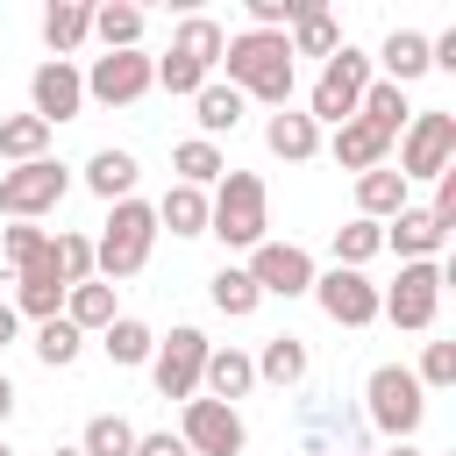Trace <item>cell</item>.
<instances>
[{
    "instance_id": "cell-1",
    "label": "cell",
    "mask_w": 456,
    "mask_h": 456,
    "mask_svg": "<svg viewBox=\"0 0 456 456\" xmlns=\"http://www.w3.org/2000/svg\"><path fill=\"white\" fill-rule=\"evenodd\" d=\"M221 64H228V86H235L242 100H264V107H285L292 86H299L285 36H264V28L228 36V43H221Z\"/></svg>"
},
{
    "instance_id": "cell-2",
    "label": "cell",
    "mask_w": 456,
    "mask_h": 456,
    "mask_svg": "<svg viewBox=\"0 0 456 456\" xmlns=\"http://www.w3.org/2000/svg\"><path fill=\"white\" fill-rule=\"evenodd\" d=\"M271 228V192L256 171H221V185L207 192V235H221L228 249H256Z\"/></svg>"
},
{
    "instance_id": "cell-3",
    "label": "cell",
    "mask_w": 456,
    "mask_h": 456,
    "mask_svg": "<svg viewBox=\"0 0 456 456\" xmlns=\"http://www.w3.org/2000/svg\"><path fill=\"white\" fill-rule=\"evenodd\" d=\"M150 242H157V207L150 200H114L107 207V228L93 242V278H107V285L135 278L150 264Z\"/></svg>"
},
{
    "instance_id": "cell-4",
    "label": "cell",
    "mask_w": 456,
    "mask_h": 456,
    "mask_svg": "<svg viewBox=\"0 0 456 456\" xmlns=\"http://www.w3.org/2000/svg\"><path fill=\"white\" fill-rule=\"evenodd\" d=\"M363 420H370L378 435H392V442H413V428L428 420V392L413 385L406 363H378V370H370V385H363Z\"/></svg>"
},
{
    "instance_id": "cell-5",
    "label": "cell",
    "mask_w": 456,
    "mask_h": 456,
    "mask_svg": "<svg viewBox=\"0 0 456 456\" xmlns=\"http://www.w3.org/2000/svg\"><path fill=\"white\" fill-rule=\"evenodd\" d=\"M363 86H370V57L356 50V43H342L328 64H321V78H314V107H306V121L321 128H342V121H356V100H363Z\"/></svg>"
},
{
    "instance_id": "cell-6",
    "label": "cell",
    "mask_w": 456,
    "mask_h": 456,
    "mask_svg": "<svg viewBox=\"0 0 456 456\" xmlns=\"http://www.w3.org/2000/svg\"><path fill=\"white\" fill-rule=\"evenodd\" d=\"M456 164V114H442V107H420L406 128H399V178L413 185V178H442Z\"/></svg>"
},
{
    "instance_id": "cell-7",
    "label": "cell",
    "mask_w": 456,
    "mask_h": 456,
    "mask_svg": "<svg viewBox=\"0 0 456 456\" xmlns=\"http://www.w3.org/2000/svg\"><path fill=\"white\" fill-rule=\"evenodd\" d=\"M64 192H71V171L57 157H36V164L0 171V214L7 221H43V214H57Z\"/></svg>"
},
{
    "instance_id": "cell-8",
    "label": "cell",
    "mask_w": 456,
    "mask_h": 456,
    "mask_svg": "<svg viewBox=\"0 0 456 456\" xmlns=\"http://www.w3.org/2000/svg\"><path fill=\"white\" fill-rule=\"evenodd\" d=\"M435 306H442V264H399V278L378 292V321L420 335L435 328Z\"/></svg>"
},
{
    "instance_id": "cell-9",
    "label": "cell",
    "mask_w": 456,
    "mask_h": 456,
    "mask_svg": "<svg viewBox=\"0 0 456 456\" xmlns=\"http://www.w3.org/2000/svg\"><path fill=\"white\" fill-rule=\"evenodd\" d=\"M207 335L200 328H171V335H157V349H150V385L164 392V399H200V370H207Z\"/></svg>"
},
{
    "instance_id": "cell-10",
    "label": "cell",
    "mask_w": 456,
    "mask_h": 456,
    "mask_svg": "<svg viewBox=\"0 0 456 456\" xmlns=\"http://www.w3.org/2000/svg\"><path fill=\"white\" fill-rule=\"evenodd\" d=\"M150 86H157V57H142V50H107L86 71V100H100V107H135Z\"/></svg>"
},
{
    "instance_id": "cell-11",
    "label": "cell",
    "mask_w": 456,
    "mask_h": 456,
    "mask_svg": "<svg viewBox=\"0 0 456 456\" xmlns=\"http://www.w3.org/2000/svg\"><path fill=\"white\" fill-rule=\"evenodd\" d=\"M178 442H185L192 456H242L249 428H242V413L221 406V399H185V413H178Z\"/></svg>"
},
{
    "instance_id": "cell-12",
    "label": "cell",
    "mask_w": 456,
    "mask_h": 456,
    "mask_svg": "<svg viewBox=\"0 0 456 456\" xmlns=\"http://www.w3.org/2000/svg\"><path fill=\"white\" fill-rule=\"evenodd\" d=\"M242 271L256 278L264 299H299V292H314V256H306L299 242H271V235H264Z\"/></svg>"
},
{
    "instance_id": "cell-13",
    "label": "cell",
    "mask_w": 456,
    "mask_h": 456,
    "mask_svg": "<svg viewBox=\"0 0 456 456\" xmlns=\"http://www.w3.org/2000/svg\"><path fill=\"white\" fill-rule=\"evenodd\" d=\"M78 107H86V71L64 64V57H43V64L28 71V114L57 128V121H71Z\"/></svg>"
},
{
    "instance_id": "cell-14",
    "label": "cell",
    "mask_w": 456,
    "mask_h": 456,
    "mask_svg": "<svg viewBox=\"0 0 456 456\" xmlns=\"http://www.w3.org/2000/svg\"><path fill=\"white\" fill-rule=\"evenodd\" d=\"M314 299H321V314L335 321V328H370L378 321V285L363 278V271H314Z\"/></svg>"
},
{
    "instance_id": "cell-15",
    "label": "cell",
    "mask_w": 456,
    "mask_h": 456,
    "mask_svg": "<svg viewBox=\"0 0 456 456\" xmlns=\"http://www.w3.org/2000/svg\"><path fill=\"white\" fill-rule=\"evenodd\" d=\"M64 278H57V264H50V249L28 264V271H14V314H28V321H57L64 314Z\"/></svg>"
},
{
    "instance_id": "cell-16",
    "label": "cell",
    "mask_w": 456,
    "mask_h": 456,
    "mask_svg": "<svg viewBox=\"0 0 456 456\" xmlns=\"http://www.w3.org/2000/svg\"><path fill=\"white\" fill-rule=\"evenodd\" d=\"M242 114H249V100H242L228 78H207V86L192 93V121H200V135H207V142L235 135V128H242Z\"/></svg>"
},
{
    "instance_id": "cell-17",
    "label": "cell",
    "mask_w": 456,
    "mask_h": 456,
    "mask_svg": "<svg viewBox=\"0 0 456 456\" xmlns=\"http://www.w3.org/2000/svg\"><path fill=\"white\" fill-rule=\"evenodd\" d=\"M328 157H335L342 171H356V178H363V171H378V164L392 157V135H378L370 121H342V128L328 135Z\"/></svg>"
},
{
    "instance_id": "cell-18",
    "label": "cell",
    "mask_w": 456,
    "mask_h": 456,
    "mask_svg": "<svg viewBox=\"0 0 456 456\" xmlns=\"http://www.w3.org/2000/svg\"><path fill=\"white\" fill-rule=\"evenodd\" d=\"M449 235L428 221V207H399L392 221H385V249H399L406 264H435V249H442Z\"/></svg>"
},
{
    "instance_id": "cell-19",
    "label": "cell",
    "mask_w": 456,
    "mask_h": 456,
    "mask_svg": "<svg viewBox=\"0 0 456 456\" xmlns=\"http://www.w3.org/2000/svg\"><path fill=\"white\" fill-rule=\"evenodd\" d=\"M249 363H256V385H278V392L306 385V370H314V356H306V342H299V335H271Z\"/></svg>"
},
{
    "instance_id": "cell-20",
    "label": "cell",
    "mask_w": 456,
    "mask_h": 456,
    "mask_svg": "<svg viewBox=\"0 0 456 456\" xmlns=\"http://www.w3.org/2000/svg\"><path fill=\"white\" fill-rule=\"evenodd\" d=\"M264 150H271V157H285V164H314V157H321V128H314L306 114L278 107V114L264 121Z\"/></svg>"
},
{
    "instance_id": "cell-21",
    "label": "cell",
    "mask_w": 456,
    "mask_h": 456,
    "mask_svg": "<svg viewBox=\"0 0 456 456\" xmlns=\"http://www.w3.org/2000/svg\"><path fill=\"white\" fill-rule=\"evenodd\" d=\"M135 178H142L135 150H93V157H86V192H100L107 207H114V200H135Z\"/></svg>"
},
{
    "instance_id": "cell-22",
    "label": "cell",
    "mask_w": 456,
    "mask_h": 456,
    "mask_svg": "<svg viewBox=\"0 0 456 456\" xmlns=\"http://www.w3.org/2000/svg\"><path fill=\"white\" fill-rule=\"evenodd\" d=\"M285 50H292V57H321V64H328V57L342 50V28H335V14H328L321 0H306V7H299V21L285 28Z\"/></svg>"
},
{
    "instance_id": "cell-23",
    "label": "cell",
    "mask_w": 456,
    "mask_h": 456,
    "mask_svg": "<svg viewBox=\"0 0 456 456\" xmlns=\"http://www.w3.org/2000/svg\"><path fill=\"white\" fill-rule=\"evenodd\" d=\"M200 385H207V399H221V406H235L249 385H256V363L228 342V349H207V370H200Z\"/></svg>"
},
{
    "instance_id": "cell-24",
    "label": "cell",
    "mask_w": 456,
    "mask_h": 456,
    "mask_svg": "<svg viewBox=\"0 0 456 456\" xmlns=\"http://www.w3.org/2000/svg\"><path fill=\"white\" fill-rule=\"evenodd\" d=\"M93 36V7L86 0H50L43 7V43H50V57H64L71 64V50Z\"/></svg>"
},
{
    "instance_id": "cell-25",
    "label": "cell",
    "mask_w": 456,
    "mask_h": 456,
    "mask_svg": "<svg viewBox=\"0 0 456 456\" xmlns=\"http://www.w3.org/2000/svg\"><path fill=\"white\" fill-rule=\"evenodd\" d=\"M370 64H385V86H399V93H406V86L428 71V36H420V28H392V36H385V50H378Z\"/></svg>"
},
{
    "instance_id": "cell-26",
    "label": "cell",
    "mask_w": 456,
    "mask_h": 456,
    "mask_svg": "<svg viewBox=\"0 0 456 456\" xmlns=\"http://www.w3.org/2000/svg\"><path fill=\"white\" fill-rule=\"evenodd\" d=\"M399 207H413V200H406V178H399L392 164H378V171L356 178V214H363V221H392Z\"/></svg>"
},
{
    "instance_id": "cell-27",
    "label": "cell",
    "mask_w": 456,
    "mask_h": 456,
    "mask_svg": "<svg viewBox=\"0 0 456 456\" xmlns=\"http://www.w3.org/2000/svg\"><path fill=\"white\" fill-rule=\"evenodd\" d=\"M207 299H214V314H228V321H249V314L264 306V292H256V278H249L242 264H221V271L207 278Z\"/></svg>"
},
{
    "instance_id": "cell-28",
    "label": "cell",
    "mask_w": 456,
    "mask_h": 456,
    "mask_svg": "<svg viewBox=\"0 0 456 456\" xmlns=\"http://www.w3.org/2000/svg\"><path fill=\"white\" fill-rule=\"evenodd\" d=\"M36 157H50V121H36V114H0V164L14 171V164H36Z\"/></svg>"
},
{
    "instance_id": "cell-29",
    "label": "cell",
    "mask_w": 456,
    "mask_h": 456,
    "mask_svg": "<svg viewBox=\"0 0 456 456\" xmlns=\"http://www.w3.org/2000/svg\"><path fill=\"white\" fill-rule=\"evenodd\" d=\"M171 171H178V185H221V171H228V157H221V142H207V135H185L178 150H171Z\"/></svg>"
},
{
    "instance_id": "cell-30",
    "label": "cell",
    "mask_w": 456,
    "mask_h": 456,
    "mask_svg": "<svg viewBox=\"0 0 456 456\" xmlns=\"http://www.w3.org/2000/svg\"><path fill=\"white\" fill-rule=\"evenodd\" d=\"M64 321H71L78 335H100V328L114 321V285H107V278L71 285V292H64Z\"/></svg>"
},
{
    "instance_id": "cell-31",
    "label": "cell",
    "mask_w": 456,
    "mask_h": 456,
    "mask_svg": "<svg viewBox=\"0 0 456 456\" xmlns=\"http://www.w3.org/2000/svg\"><path fill=\"white\" fill-rule=\"evenodd\" d=\"M356 121H370L378 135H399V128L413 121V107H406V93H399V86L370 78V86H363V100H356Z\"/></svg>"
},
{
    "instance_id": "cell-32",
    "label": "cell",
    "mask_w": 456,
    "mask_h": 456,
    "mask_svg": "<svg viewBox=\"0 0 456 456\" xmlns=\"http://www.w3.org/2000/svg\"><path fill=\"white\" fill-rule=\"evenodd\" d=\"M100 349H107V363H121V370H128V363H150L157 335H150V328H142L135 314H114V321L100 328Z\"/></svg>"
},
{
    "instance_id": "cell-33",
    "label": "cell",
    "mask_w": 456,
    "mask_h": 456,
    "mask_svg": "<svg viewBox=\"0 0 456 456\" xmlns=\"http://www.w3.org/2000/svg\"><path fill=\"white\" fill-rule=\"evenodd\" d=\"M221 43H228V28H221L214 14H185V21H178V36H171V50H178V57H192V64H207V71L221 64Z\"/></svg>"
},
{
    "instance_id": "cell-34",
    "label": "cell",
    "mask_w": 456,
    "mask_h": 456,
    "mask_svg": "<svg viewBox=\"0 0 456 456\" xmlns=\"http://www.w3.org/2000/svg\"><path fill=\"white\" fill-rule=\"evenodd\" d=\"M157 228H171V235H207V192H200V185H171V192L157 200Z\"/></svg>"
},
{
    "instance_id": "cell-35",
    "label": "cell",
    "mask_w": 456,
    "mask_h": 456,
    "mask_svg": "<svg viewBox=\"0 0 456 456\" xmlns=\"http://www.w3.org/2000/svg\"><path fill=\"white\" fill-rule=\"evenodd\" d=\"M93 36H100L107 50H142V7H128V0L93 7Z\"/></svg>"
},
{
    "instance_id": "cell-36",
    "label": "cell",
    "mask_w": 456,
    "mask_h": 456,
    "mask_svg": "<svg viewBox=\"0 0 456 456\" xmlns=\"http://www.w3.org/2000/svg\"><path fill=\"white\" fill-rule=\"evenodd\" d=\"M378 249H385V221H363V214H356V221L335 228V264H342V271H363Z\"/></svg>"
},
{
    "instance_id": "cell-37",
    "label": "cell",
    "mask_w": 456,
    "mask_h": 456,
    "mask_svg": "<svg viewBox=\"0 0 456 456\" xmlns=\"http://www.w3.org/2000/svg\"><path fill=\"white\" fill-rule=\"evenodd\" d=\"M78 456H135V420L121 413H93L78 435Z\"/></svg>"
},
{
    "instance_id": "cell-38",
    "label": "cell",
    "mask_w": 456,
    "mask_h": 456,
    "mask_svg": "<svg viewBox=\"0 0 456 456\" xmlns=\"http://www.w3.org/2000/svg\"><path fill=\"white\" fill-rule=\"evenodd\" d=\"M78 349H86V335H78L64 314H57V321H36V356H43L50 370H71V363H78Z\"/></svg>"
},
{
    "instance_id": "cell-39",
    "label": "cell",
    "mask_w": 456,
    "mask_h": 456,
    "mask_svg": "<svg viewBox=\"0 0 456 456\" xmlns=\"http://www.w3.org/2000/svg\"><path fill=\"white\" fill-rule=\"evenodd\" d=\"M50 264H57V278H64V285H86V278H93V235L57 228V235H50Z\"/></svg>"
},
{
    "instance_id": "cell-40",
    "label": "cell",
    "mask_w": 456,
    "mask_h": 456,
    "mask_svg": "<svg viewBox=\"0 0 456 456\" xmlns=\"http://www.w3.org/2000/svg\"><path fill=\"white\" fill-rule=\"evenodd\" d=\"M207 78H214V71H207V64H192V57H178V50H164V57H157V86H164L171 100H192Z\"/></svg>"
},
{
    "instance_id": "cell-41",
    "label": "cell",
    "mask_w": 456,
    "mask_h": 456,
    "mask_svg": "<svg viewBox=\"0 0 456 456\" xmlns=\"http://www.w3.org/2000/svg\"><path fill=\"white\" fill-rule=\"evenodd\" d=\"M43 249H50V228H36V221H14V228L0 235V256H7L14 271H28V264H36Z\"/></svg>"
},
{
    "instance_id": "cell-42",
    "label": "cell",
    "mask_w": 456,
    "mask_h": 456,
    "mask_svg": "<svg viewBox=\"0 0 456 456\" xmlns=\"http://www.w3.org/2000/svg\"><path fill=\"white\" fill-rule=\"evenodd\" d=\"M413 385H420V392H449V385H456V342H428Z\"/></svg>"
},
{
    "instance_id": "cell-43",
    "label": "cell",
    "mask_w": 456,
    "mask_h": 456,
    "mask_svg": "<svg viewBox=\"0 0 456 456\" xmlns=\"http://www.w3.org/2000/svg\"><path fill=\"white\" fill-rule=\"evenodd\" d=\"M135 456H192L178 435H135Z\"/></svg>"
},
{
    "instance_id": "cell-44",
    "label": "cell",
    "mask_w": 456,
    "mask_h": 456,
    "mask_svg": "<svg viewBox=\"0 0 456 456\" xmlns=\"http://www.w3.org/2000/svg\"><path fill=\"white\" fill-rule=\"evenodd\" d=\"M14 335H21V314H14V306H7V299H0V349H7V342H14Z\"/></svg>"
},
{
    "instance_id": "cell-45",
    "label": "cell",
    "mask_w": 456,
    "mask_h": 456,
    "mask_svg": "<svg viewBox=\"0 0 456 456\" xmlns=\"http://www.w3.org/2000/svg\"><path fill=\"white\" fill-rule=\"evenodd\" d=\"M7 413H14V378L0 370V420H7Z\"/></svg>"
},
{
    "instance_id": "cell-46",
    "label": "cell",
    "mask_w": 456,
    "mask_h": 456,
    "mask_svg": "<svg viewBox=\"0 0 456 456\" xmlns=\"http://www.w3.org/2000/svg\"><path fill=\"white\" fill-rule=\"evenodd\" d=\"M385 456H420V449H413V442H392V449H385Z\"/></svg>"
},
{
    "instance_id": "cell-47",
    "label": "cell",
    "mask_w": 456,
    "mask_h": 456,
    "mask_svg": "<svg viewBox=\"0 0 456 456\" xmlns=\"http://www.w3.org/2000/svg\"><path fill=\"white\" fill-rule=\"evenodd\" d=\"M335 456H370V449H335Z\"/></svg>"
},
{
    "instance_id": "cell-48",
    "label": "cell",
    "mask_w": 456,
    "mask_h": 456,
    "mask_svg": "<svg viewBox=\"0 0 456 456\" xmlns=\"http://www.w3.org/2000/svg\"><path fill=\"white\" fill-rule=\"evenodd\" d=\"M50 456H78V449H50Z\"/></svg>"
},
{
    "instance_id": "cell-49",
    "label": "cell",
    "mask_w": 456,
    "mask_h": 456,
    "mask_svg": "<svg viewBox=\"0 0 456 456\" xmlns=\"http://www.w3.org/2000/svg\"><path fill=\"white\" fill-rule=\"evenodd\" d=\"M0 456H14V449H7V442H0Z\"/></svg>"
}]
</instances>
